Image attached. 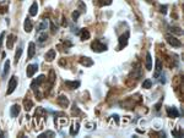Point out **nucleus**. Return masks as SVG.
<instances>
[{"mask_svg":"<svg viewBox=\"0 0 184 138\" xmlns=\"http://www.w3.org/2000/svg\"><path fill=\"white\" fill-rule=\"evenodd\" d=\"M91 49L93 50V52H96V53H102V52H106V50H107V45L103 44L101 40L96 39L95 42H92Z\"/></svg>","mask_w":184,"mask_h":138,"instance_id":"f257e3e1","label":"nucleus"},{"mask_svg":"<svg viewBox=\"0 0 184 138\" xmlns=\"http://www.w3.org/2000/svg\"><path fill=\"white\" fill-rule=\"evenodd\" d=\"M129 36H130V33H129V31H126L125 33L119 37V44H118L117 50H122V49H124L126 47L128 42H129Z\"/></svg>","mask_w":184,"mask_h":138,"instance_id":"f03ea898","label":"nucleus"},{"mask_svg":"<svg viewBox=\"0 0 184 138\" xmlns=\"http://www.w3.org/2000/svg\"><path fill=\"white\" fill-rule=\"evenodd\" d=\"M16 87H17V77H16V76H12V77L10 78V81H9V86H7L6 94L10 95L12 92L16 89Z\"/></svg>","mask_w":184,"mask_h":138,"instance_id":"7ed1b4c3","label":"nucleus"},{"mask_svg":"<svg viewBox=\"0 0 184 138\" xmlns=\"http://www.w3.org/2000/svg\"><path fill=\"white\" fill-rule=\"evenodd\" d=\"M167 42H168V44H171L172 47H174V48H181L182 47V42L179 39H177L176 37H173V36H167Z\"/></svg>","mask_w":184,"mask_h":138,"instance_id":"20e7f679","label":"nucleus"},{"mask_svg":"<svg viewBox=\"0 0 184 138\" xmlns=\"http://www.w3.org/2000/svg\"><path fill=\"white\" fill-rule=\"evenodd\" d=\"M44 80H45V76H44V75H41L39 77H37L36 80H34L33 82H32L31 88L33 89V90H37V89H38V87H39V86H41V84H42L43 82H44Z\"/></svg>","mask_w":184,"mask_h":138,"instance_id":"39448f33","label":"nucleus"},{"mask_svg":"<svg viewBox=\"0 0 184 138\" xmlns=\"http://www.w3.org/2000/svg\"><path fill=\"white\" fill-rule=\"evenodd\" d=\"M167 115H168V117H171V119H176V117H179V111L177 108L169 107V108H167Z\"/></svg>","mask_w":184,"mask_h":138,"instance_id":"423d86ee","label":"nucleus"},{"mask_svg":"<svg viewBox=\"0 0 184 138\" xmlns=\"http://www.w3.org/2000/svg\"><path fill=\"white\" fill-rule=\"evenodd\" d=\"M27 77H32L36 73V71L38 70V65L37 64H31V65L27 66Z\"/></svg>","mask_w":184,"mask_h":138,"instance_id":"0eeeda50","label":"nucleus"},{"mask_svg":"<svg viewBox=\"0 0 184 138\" xmlns=\"http://www.w3.org/2000/svg\"><path fill=\"white\" fill-rule=\"evenodd\" d=\"M24 29L25 32H27V33H30V32L33 29V25H32V21L30 17H26L25 18V22H24Z\"/></svg>","mask_w":184,"mask_h":138,"instance_id":"6e6552de","label":"nucleus"},{"mask_svg":"<svg viewBox=\"0 0 184 138\" xmlns=\"http://www.w3.org/2000/svg\"><path fill=\"white\" fill-rule=\"evenodd\" d=\"M57 102H58V104L60 105L62 108H68L69 107V99L66 98L65 95H59Z\"/></svg>","mask_w":184,"mask_h":138,"instance_id":"1a4fd4ad","label":"nucleus"},{"mask_svg":"<svg viewBox=\"0 0 184 138\" xmlns=\"http://www.w3.org/2000/svg\"><path fill=\"white\" fill-rule=\"evenodd\" d=\"M80 64L82 66H85V67H90V66L93 65V60L90 59V58H87V56H82L80 59Z\"/></svg>","mask_w":184,"mask_h":138,"instance_id":"9d476101","label":"nucleus"},{"mask_svg":"<svg viewBox=\"0 0 184 138\" xmlns=\"http://www.w3.org/2000/svg\"><path fill=\"white\" fill-rule=\"evenodd\" d=\"M80 81H65V86L70 89H77L80 87Z\"/></svg>","mask_w":184,"mask_h":138,"instance_id":"9b49d317","label":"nucleus"},{"mask_svg":"<svg viewBox=\"0 0 184 138\" xmlns=\"http://www.w3.org/2000/svg\"><path fill=\"white\" fill-rule=\"evenodd\" d=\"M77 34L80 36V38H81L82 40H87V39H90V37H91L89 29H86V28L80 29V32H77Z\"/></svg>","mask_w":184,"mask_h":138,"instance_id":"f8f14e48","label":"nucleus"},{"mask_svg":"<svg viewBox=\"0 0 184 138\" xmlns=\"http://www.w3.org/2000/svg\"><path fill=\"white\" fill-rule=\"evenodd\" d=\"M16 40V37L15 34H9L7 36V39H6V47L7 49H12L14 48V43Z\"/></svg>","mask_w":184,"mask_h":138,"instance_id":"ddd939ff","label":"nucleus"},{"mask_svg":"<svg viewBox=\"0 0 184 138\" xmlns=\"http://www.w3.org/2000/svg\"><path fill=\"white\" fill-rule=\"evenodd\" d=\"M161 71H162V62H161L160 59H157V60H156V68H155V75H154V77H155V78H158Z\"/></svg>","mask_w":184,"mask_h":138,"instance_id":"4468645a","label":"nucleus"},{"mask_svg":"<svg viewBox=\"0 0 184 138\" xmlns=\"http://www.w3.org/2000/svg\"><path fill=\"white\" fill-rule=\"evenodd\" d=\"M45 29H48V20L43 18L41 21V23L38 25V27H37V32H44Z\"/></svg>","mask_w":184,"mask_h":138,"instance_id":"2eb2a0df","label":"nucleus"},{"mask_svg":"<svg viewBox=\"0 0 184 138\" xmlns=\"http://www.w3.org/2000/svg\"><path fill=\"white\" fill-rule=\"evenodd\" d=\"M47 38H48V34L45 33V31H44V32H38V34H37V37H36L37 42L41 43V44H42L43 42H45V40H47Z\"/></svg>","mask_w":184,"mask_h":138,"instance_id":"dca6fc26","label":"nucleus"},{"mask_svg":"<svg viewBox=\"0 0 184 138\" xmlns=\"http://www.w3.org/2000/svg\"><path fill=\"white\" fill-rule=\"evenodd\" d=\"M20 105H17V104H14L12 107L10 108V115H11V117H16L18 114H20Z\"/></svg>","mask_w":184,"mask_h":138,"instance_id":"f3484780","label":"nucleus"},{"mask_svg":"<svg viewBox=\"0 0 184 138\" xmlns=\"http://www.w3.org/2000/svg\"><path fill=\"white\" fill-rule=\"evenodd\" d=\"M79 130H80V123L79 122H74L71 127H70V135L71 136H76L77 133H79Z\"/></svg>","mask_w":184,"mask_h":138,"instance_id":"a211bd4d","label":"nucleus"},{"mask_svg":"<svg viewBox=\"0 0 184 138\" xmlns=\"http://www.w3.org/2000/svg\"><path fill=\"white\" fill-rule=\"evenodd\" d=\"M45 60L47 61H53L55 59V50L54 49H49L47 53H45Z\"/></svg>","mask_w":184,"mask_h":138,"instance_id":"6ab92c4d","label":"nucleus"},{"mask_svg":"<svg viewBox=\"0 0 184 138\" xmlns=\"http://www.w3.org/2000/svg\"><path fill=\"white\" fill-rule=\"evenodd\" d=\"M34 53H36V45H34V43H33V42H31V43L28 44V55H27L28 60H30V59L33 58Z\"/></svg>","mask_w":184,"mask_h":138,"instance_id":"aec40b11","label":"nucleus"},{"mask_svg":"<svg viewBox=\"0 0 184 138\" xmlns=\"http://www.w3.org/2000/svg\"><path fill=\"white\" fill-rule=\"evenodd\" d=\"M145 67H146V70H149V71L152 68V58H151L150 53L146 54V65H145Z\"/></svg>","mask_w":184,"mask_h":138,"instance_id":"412c9836","label":"nucleus"},{"mask_svg":"<svg viewBox=\"0 0 184 138\" xmlns=\"http://www.w3.org/2000/svg\"><path fill=\"white\" fill-rule=\"evenodd\" d=\"M37 12H38V4L34 1L30 7V16H36Z\"/></svg>","mask_w":184,"mask_h":138,"instance_id":"4be33fe9","label":"nucleus"},{"mask_svg":"<svg viewBox=\"0 0 184 138\" xmlns=\"http://www.w3.org/2000/svg\"><path fill=\"white\" fill-rule=\"evenodd\" d=\"M24 107H25V110H31L32 108H33V103H32V100L31 99H28V98H26L25 100H24Z\"/></svg>","mask_w":184,"mask_h":138,"instance_id":"5701e85b","label":"nucleus"},{"mask_svg":"<svg viewBox=\"0 0 184 138\" xmlns=\"http://www.w3.org/2000/svg\"><path fill=\"white\" fill-rule=\"evenodd\" d=\"M22 52H24V49H22V47L17 48V52L15 53V59H14V61H15V64H17V62H18V60H20V58H21V55H22Z\"/></svg>","mask_w":184,"mask_h":138,"instance_id":"b1692460","label":"nucleus"},{"mask_svg":"<svg viewBox=\"0 0 184 138\" xmlns=\"http://www.w3.org/2000/svg\"><path fill=\"white\" fill-rule=\"evenodd\" d=\"M55 133L53 131H45L43 133H41V135L38 136V138H43V137H54Z\"/></svg>","mask_w":184,"mask_h":138,"instance_id":"393cba45","label":"nucleus"},{"mask_svg":"<svg viewBox=\"0 0 184 138\" xmlns=\"http://www.w3.org/2000/svg\"><path fill=\"white\" fill-rule=\"evenodd\" d=\"M9 70H10V61L6 60V62L4 64V76H6L7 73H9Z\"/></svg>","mask_w":184,"mask_h":138,"instance_id":"a878e982","label":"nucleus"},{"mask_svg":"<svg viewBox=\"0 0 184 138\" xmlns=\"http://www.w3.org/2000/svg\"><path fill=\"white\" fill-rule=\"evenodd\" d=\"M151 86H152V82H151V80H145L144 83H142V88L145 89H150Z\"/></svg>","mask_w":184,"mask_h":138,"instance_id":"bb28decb","label":"nucleus"},{"mask_svg":"<svg viewBox=\"0 0 184 138\" xmlns=\"http://www.w3.org/2000/svg\"><path fill=\"white\" fill-rule=\"evenodd\" d=\"M171 32H172V33L178 34V36H182L183 34V31L179 28V27H171Z\"/></svg>","mask_w":184,"mask_h":138,"instance_id":"cd10ccee","label":"nucleus"},{"mask_svg":"<svg viewBox=\"0 0 184 138\" xmlns=\"http://www.w3.org/2000/svg\"><path fill=\"white\" fill-rule=\"evenodd\" d=\"M110 4H112V0H98L99 6H108Z\"/></svg>","mask_w":184,"mask_h":138,"instance_id":"c85d7f7f","label":"nucleus"},{"mask_svg":"<svg viewBox=\"0 0 184 138\" xmlns=\"http://www.w3.org/2000/svg\"><path fill=\"white\" fill-rule=\"evenodd\" d=\"M7 11V5L5 3H1L0 1V13H4Z\"/></svg>","mask_w":184,"mask_h":138,"instance_id":"c756f323","label":"nucleus"},{"mask_svg":"<svg viewBox=\"0 0 184 138\" xmlns=\"http://www.w3.org/2000/svg\"><path fill=\"white\" fill-rule=\"evenodd\" d=\"M80 13H81V12H80L79 10H75V11H74V12H72V20H74V21H76L77 18H79Z\"/></svg>","mask_w":184,"mask_h":138,"instance_id":"7c9ffc66","label":"nucleus"},{"mask_svg":"<svg viewBox=\"0 0 184 138\" xmlns=\"http://www.w3.org/2000/svg\"><path fill=\"white\" fill-rule=\"evenodd\" d=\"M173 136H176V137H182V131H181V128L179 130H176V131H173Z\"/></svg>","mask_w":184,"mask_h":138,"instance_id":"2f4dec72","label":"nucleus"},{"mask_svg":"<svg viewBox=\"0 0 184 138\" xmlns=\"http://www.w3.org/2000/svg\"><path fill=\"white\" fill-rule=\"evenodd\" d=\"M4 37H5V32H1V34H0V48H1V45H3Z\"/></svg>","mask_w":184,"mask_h":138,"instance_id":"473e14b6","label":"nucleus"},{"mask_svg":"<svg viewBox=\"0 0 184 138\" xmlns=\"http://www.w3.org/2000/svg\"><path fill=\"white\" fill-rule=\"evenodd\" d=\"M161 12H162L163 15L167 13V5H162V6H161Z\"/></svg>","mask_w":184,"mask_h":138,"instance_id":"72a5a7b5","label":"nucleus"},{"mask_svg":"<svg viewBox=\"0 0 184 138\" xmlns=\"http://www.w3.org/2000/svg\"><path fill=\"white\" fill-rule=\"evenodd\" d=\"M72 114H80V110H79V108H77L76 105H74L72 107Z\"/></svg>","mask_w":184,"mask_h":138,"instance_id":"f704fd0d","label":"nucleus"},{"mask_svg":"<svg viewBox=\"0 0 184 138\" xmlns=\"http://www.w3.org/2000/svg\"><path fill=\"white\" fill-rule=\"evenodd\" d=\"M112 117L114 119V120H116V122H117V123H119V116H118L117 114H114V115H112Z\"/></svg>","mask_w":184,"mask_h":138,"instance_id":"c9c22d12","label":"nucleus"},{"mask_svg":"<svg viewBox=\"0 0 184 138\" xmlns=\"http://www.w3.org/2000/svg\"><path fill=\"white\" fill-rule=\"evenodd\" d=\"M160 82H161V83H162V84H164V83H166V80H164V75H162V76H161V80H160Z\"/></svg>","mask_w":184,"mask_h":138,"instance_id":"e433bc0d","label":"nucleus"}]
</instances>
